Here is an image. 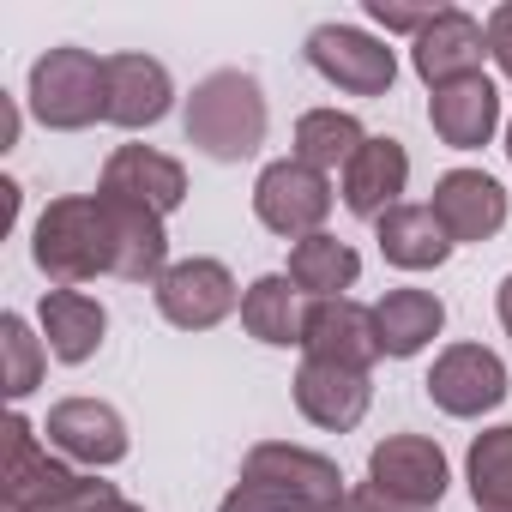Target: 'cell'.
Instances as JSON below:
<instances>
[{
    "instance_id": "7",
    "label": "cell",
    "mask_w": 512,
    "mask_h": 512,
    "mask_svg": "<svg viewBox=\"0 0 512 512\" xmlns=\"http://www.w3.org/2000/svg\"><path fill=\"white\" fill-rule=\"evenodd\" d=\"M151 296H157V314H163L175 332H211V326H223V320L241 308V290H235L229 266H223V260H205V253L175 260V266L151 284Z\"/></svg>"
},
{
    "instance_id": "10",
    "label": "cell",
    "mask_w": 512,
    "mask_h": 512,
    "mask_svg": "<svg viewBox=\"0 0 512 512\" xmlns=\"http://www.w3.org/2000/svg\"><path fill=\"white\" fill-rule=\"evenodd\" d=\"M43 440L67 458V464H85V470H115L127 452H133V434H127V416L103 398H61L43 422Z\"/></svg>"
},
{
    "instance_id": "11",
    "label": "cell",
    "mask_w": 512,
    "mask_h": 512,
    "mask_svg": "<svg viewBox=\"0 0 512 512\" xmlns=\"http://www.w3.org/2000/svg\"><path fill=\"white\" fill-rule=\"evenodd\" d=\"M434 217H440V229L452 235V247H482V241H494L500 229H506V217H512V199H506V187L494 181V175H482V169H446L440 181H434Z\"/></svg>"
},
{
    "instance_id": "14",
    "label": "cell",
    "mask_w": 512,
    "mask_h": 512,
    "mask_svg": "<svg viewBox=\"0 0 512 512\" xmlns=\"http://www.w3.org/2000/svg\"><path fill=\"white\" fill-rule=\"evenodd\" d=\"M482 55H488V31H482V19H470L464 7H440V19L410 43V67H416V79H422L428 91L482 73Z\"/></svg>"
},
{
    "instance_id": "19",
    "label": "cell",
    "mask_w": 512,
    "mask_h": 512,
    "mask_svg": "<svg viewBox=\"0 0 512 512\" xmlns=\"http://www.w3.org/2000/svg\"><path fill=\"white\" fill-rule=\"evenodd\" d=\"M404 187H410V151L380 133V139H368V145L350 157V169H344V211L380 223L392 205H404Z\"/></svg>"
},
{
    "instance_id": "4",
    "label": "cell",
    "mask_w": 512,
    "mask_h": 512,
    "mask_svg": "<svg viewBox=\"0 0 512 512\" xmlns=\"http://www.w3.org/2000/svg\"><path fill=\"white\" fill-rule=\"evenodd\" d=\"M25 103L49 133H85V127L109 121V61H97L91 49H73V43L49 49L31 67Z\"/></svg>"
},
{
    "instance_id": "12",
    "label": "cell",
    "mask_w": 512,
    "mask_h": 512,
    "mask_svg": "<svg viewBox=\"0 0 512 512\" xmlns=\"http://www.w3.org/2000/svg\"><path fill=\"white\" fill-rule=\"evenodd\" d=\"M79 482V470L43 440V428L31 416H13L7 422V470H0V494H7V512H25V506H43L55 494H67Z\"/></svg>"
},
{
    "instance_id": "35",
    "label": "cell",
    "mask_w": 512,
    "mask_h": 512,
    "mask_svg": "<svg viewBox=\"0 0 512 512\" xmlns=\"http://www.w3.org/2000/svg\"><path fill=\"white\" fill-rule=\"evenodd\" d=\"M506 163H512V121H506Z\"/></svg>"
},
{
    "instance_id": "26",
    "label": "cell",
    "mask_w": 512,
    "mask_h": 512,
    "mask_svg": "<svg viewBox=\"0 0 512 512\" xmlns=\"http://www.w3.org/2000/svg\"><path fill=\"white\" fill-rule=\"evenodd\" d=\"M368 139H374V133H368L350 109H308V115L296 121V157H302L308 169H320V175L350 169V157H356Z\"/></svg>"
},
{
    "instance_id": "18",
    "label": "cell",
    "mask_w": 512,
    "mask_h": 512,
    "mask_svg": "<svg viewBox=\"0 0 512 512\" xmlns=\"http://www.w3.org/2000/svg\"><path fill=\"white\" fill-rule=\"evenodd\" d=\"M175 109V79L157 55H109V121L127 127V133H145L157 127L163 115Z\"/></svg>"
},
{
    "instance_id": "9",
    "label": "cell",
    "mask_w": 512,
    "mask_h": 512,
    "mask_svg": "<svg viewBox=\"0 0 512 512\" xmlns=\"http://www.w3.org/2000/svg\"><path fill=\"white\" fill-rule=\"evenodd\" d=\"M368 482L416 512H434L452 488V464H446L440 440H428V434H386L368 452Z\"/></svg>"
},
{
    "instance_id": "24",
    "label": "cell",
    "mask_w": 512,
    "mask_h": 512,
    "mask_svg": "<svg viewBox=\"0 0 512 512\" xmlns=\"http://www.w3.org/2000/svg\"><path fill=\"white\" fill-rule=\"evenodd\" d=\"M284 278L302 290V302H338L362 278V253L350 241H338V235L320 229V235H308V241L290 247V272Z\"/></svg>"
},
{
    "instance_id": "23",
    "label": "cell",
    "mask_w": 512,
    "mask_h": 512,
    "mask_svg": "<svg viewBox=\"0 0 512 512\" xmlns=\"http://www.w3.org/2000/svg\"><path fill=\"white\" fill-rule=\"evenodd\" d=\"M446 326V302L434 290H386L374 302V332H380V356L410 362L422 356Z\"/></svg>"
},
{
    "instance_id": "3",
    "label": "cell",
    "mask_w": 512,
    "mask_h": 512,
    "mask_svg": "<svg viewBox=\"0 0 512 512\" xmlns=\"http://www.w3.org/2000/svg\"><path fill=\"white\" fill-rule=\"evenodd\" d=\"M181 127H187V145L205 151L211 163H247L266 145L272 109H266V91H260L253 73L217 67V73H205L193 85V97L181 109Z\"/></svg>"
},
{
    "instance_id": "27",
    "label": "cell",
    "mask_w": 512,
    "mask_h": 512,
    "mask_svg": "<svg viewBox=\"0 0 512 512\" xmlns=\"http://www.w3.org/2000/svg\"><path fill=\"white\" fill-rule=\"evenodd\" d=\"M464 482L476 512H512V422L482 428L464 452Z\"/></svg>"
},
{
    "instance_id": "15",
    "label": "cell",
    "mask_w": 512,
    "mask_h": 512,
    "mask_svg": "<svg viewBox=\"0 0 512 512\" xmlns=\"http://www.w3.org/2000/svg\"><path fill=\"white\" fill-rule=\"evenodd\" d=\"M97 193L169 217V211H181V199H187V169H181L169 151H151V145H115L109 163H103V187H97Z\"/></svg>"
},
{
    "instance_id": "31",
    "label": "cell",
    "mask_w": 512,
    "mask_h": 512,
    "mask_svg": "<svg viewBox=\"0 0 512 512\" xmlns=\"http://www.w3.org/2000/svg\"><path fill=\"white\" fill-rule=\"evenodd\" d=\"M482 31H488V55H494V67L512 79V0H500V7L482 19Z\"/></svg>"
},
{
    "instance_id": "28",
    "label": "cell",
    "mask_w": 512,
    "mask_h": 512,
    "mask_svg": "<svg viewBox=\"0 0 512 512\" xmlns=\"http://www.w3.org/2000/svg\"><path fill=\"white\" fill-rule=\"evenodd\" d=\"M0 356H7V398H31L43 386V368H49V344L31 332L25 314H0Z\"/></svg>"
},
{
    "instance_id": "8",
    "label": "cell",
    "mask_w": 512,
    "mask_h": 512,
    "mask_svg": "<svg viewBox=\"0 0 512 512\" xmlns=\"http://www.w3.org/2000/svg\"><path fill=\"white\" fill-rule=\"evenodd\" d=\"M308 67L326 85L350 91V97H386L398 85V55L380 37H368L362 25H320V31H308Z\"/></svg>"
},
{
    "instance_id": "34",
    "label": "cell",
    "mask_w": 512,
    "mask_h": 512,
    "mask_svg": "<svg viewBox=\"0 0 512 512\" xmlns=\"http://www.w3.org/2000/svg\"><path fill=\"white\" fill-rule=\"evenodd\" d=\"M0 139L19 145V103H13V97H7V133H0Z\"/></svg>"
},
{
    "instance_id": "30",
    "label": "cell",
    "mask_w": 512,
    "mask_h": 512,
    "mask_svg": "<svg viewBox=\"0 0 512 512\" xmlns=\"http://www.w3.org/2000/svg\"><path fill=\"white\" fill-rule=\"evenodd\" d=\"M368 19L386 31V37H422L434 19H440V7H434V0H368Z\"/></svg>"
},
{
    "instance_id": "21",
    "label": "cell",
    "mask_w": 512,
    "mask_h": 512,
    "mask_svg": "<svg viewBox=\"0 0 512 512\" xmlns=\"http://www.w3.org/2000/svg\"><path fill=\"white\" fill-rule=\"evenodd\" d=\"M37 332H43V344H49L55 362L79 368V362H91L103 350L109 308L97 296H85V290H49L43 308H37Z\"/></svg>"
},
{
    "instance_id": "29",
    "label": "cell",
    "mask_w": 512,
    "mask_h": 512,
    "mask_svg": "<svg viewBox=\"0 0 512 512\" xmlns=\"http://www.w3.org/2000/svg\"><path fill=\"white\" fill-rule=\"evenodd\" d=\"M25 512H145V506L121 500V488H115V482L79 476L67 494H55V500H43V506H25Z\"/></svg>"
},
{
    "instance_id": "16",
    "label": "cell",
    "mask_w": 512,
    "mask_h": 512,
    "mask_svg": "<svg viewBox=\"0 0 512 512\" xmlns=\"http://www.w3.org/2000/svg\"><path fill=\"white\" fill-rule=\"evenodd\" d=\"M302 356L314 362H338V368H374L380 362V332H374V308L338 296V302H308V326H302Z\"/></svg>"
},
{
    "instance_id": "1",
    "label": "cell",
    "mask_w": 512,
    "mask_h": 512,
    "mask_svg": "<svg viewBox=\"0 0 512 512\" xmlns=\"http://www.w3.org/2000/svg\"><path fill=\"white\" fill-rule=\"evenodd\" d=\"M344 506H350V482L326 452L260 440L247 446L241 476L217 512H344Z\"/></svg>"
},
{
    "instance_id": "2",
    "label": "cell",
    "mask_w": 512,
    "mask_h": 512,
    "mask_svg": "<svg viewBox=\"0 0 512 512\" xmlns=\"http://www.w3.org/2000/svg\"><path fill=\"white\" fill-rule=\"evenodd\" d=\"M31 260L55 290H79L91 278H115V235L97 193H61L31 223Z\"/></svg>"
},
{
    "instance_id": "25",
    "label": "cell",
    "mask_w": 512,
    "mask_h": 512,
    "mask_svg": "<svg viewBox=\"0 0 512 512\" xmlns=\"http://www.w3.org/2000/svg\"><path fill=\"white\" fill-rule=\"evenodd\" d=\"M241 326L247 338H260L272 350H302V326H308V308H302V290L284 278V272H266V278H253L241 290Z\"/></svg>"
},
{
    "instance_id": "5",
    "label": "cell",
    "mask_w": 512,
    "mask_h": 512,
    "mask_svg": "<svg viewBox=\"0 0 512 512\" xmlns=\"http://www.w3.org/2000/svg\"><path fill=\"white\" fill-rule=\"evenodd\" d=\"M253 217L284 241H308L332 217V175L308 169L302 157H278L253 181Z\"/></svg>"
},
{
    "instance_id": "17",
    "label": "cell",
    "mask_w": 512,
    "mask_h": 512,
    "mask_svg": "<svg viewBox=\"0 0 512 512\" xmlns=\"http://www.w3.org/2000/svg\"><path fill=\"white\" fill-rule=\"evenodd\" d=\"M428 127H434V139L452 145V151H482V145H494V133H500V91H494V79H488V73H470V79H458V85H440V91L428 97Z\"/></svg>"
},
{
    "instance_id": "20",
    "label": "cell",
    "mask_w": 512,
    "mask_h": 512,
    "mask_svg": "<svg viewBox=\"0 0 512 512\" xmlns=\"http://www.w3.org/2000/svg\"><path fill=\"white\" fill-rule=\"evenodd\" d=\"M103 211H109V235H115V278L121 284H157L175 260H169V229L157 211L145 205H127V199H109L97 193Z\"/></svg>"
},
{
    "instance_id": "22",
    "label": "cell",
    "mask_w": 512,
    "mask_h": 512,
    "mask_svg": "<svg viewBox=\"0 0 512 512\" xmlns=\"http://www.w3.org/2000/svg\"><path fill=\"white\" fill-rule=\"evenodd\" d=\"M374 241H380V260L398 272H440L452 260V235L440 229L434 205H392L374 223Z\"/></svg>"
},
{
    "instance_id": "6",
    "label": "cell",
    "mask_w": 512,
    "mask_h": 512,
    "mask_svg": "<svg viewBox=\"0 0 512 512\" xmlns=\"http://www.w3.org/2000/svg\"><path fill=\"white\" fill-rule=\"evenodd\" d=\"M422 386H428V404H434L440 416H452V422H482L488 410L506 404L512 374H506V362H500L488 344H446V350L434 356V368H428Z\"/></svg>"
},
{
    "instance_id": "33",
    "label": "cell",
    "mask_w": 512,
    "mask_h": 512,
    "mask_svg": "<svg viewBox=\"0 0 512 512\" xmlns=\"http://www.w3.org/2000/svg\"><path fill=\"white\" fill-rule=\"evenodd\" d=\"M494 314H500V332L512 338V272L500 278V290H494Z\"/></svg>"
},
{
    "instance_id": "13",
    "label": "cell",
    "mask_w": 512,
    "mask_h": 512,
    "mask_svg": "<svg viewBox=\"0 0 512 512\" xmlns=\"http://www.w3.org/2000/svg\"><path fill=\"white\" fill-rule=\"evenodd\" d=\"M290 392H296V410H302L314 428H326V434L362 428V416H368V404H374V380H368L362 368H338V362H314V356H302Z\"/></svg>"
},
{
    "instance_id": "32",
    "label": "cell",
    "mask_w": 512,
    "mask_h": 512,
    "mask_svg": "<svg viewBox=\"0 0 512 512\" xmlns=\"http://www.w3.org/2000/svg\"><path fill=\"white\" fill-rule=\"evenodd\" d=\"M344 512H416V506H404V500L380 494L374 482H356V488H350V506H344Z\"/></svg>"
}]
</instances>
